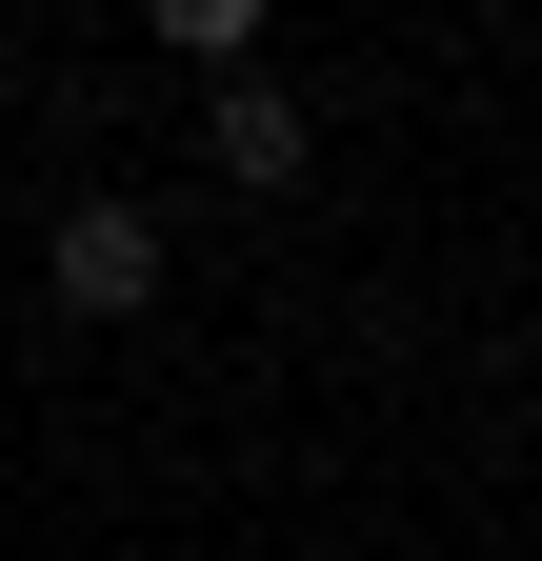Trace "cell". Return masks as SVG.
I'll list each match as a JSON object with an SVG mask.
<instances>
[{
    "mask_svg": "<svg viewBox=\"0 0 542 561\" xmlns=\"http://www.w3.org/2000/svg\"><path fill=\"white\" fill-rule=\"evenodd\" d=\"M201 161H222L241 201H282V181H302V101H282V81H261V60H241V81L201 101Z\"/></svg>",
    "mask_w": 542,
    "mask_h": 561,
    "instance_id": "obj_2",
    "label": "cell"
},
{
    "mask_svg": "<svg viewBox=\"0 0 542 561\" xmlns=\"http://www.w3.org/2000/svg\"><path fill=\"white\" fill-rule=\"evenodd\" d=\"M142 21L201 60V81H241V60H261V0H142Z\"/></svg>",
    "mask_w": 542,
    "mask_h": 561,
    "instance_id": "obj_3",
    "label": "cell"
},
{
    "mask_svg": "<svg viewBox=\"0 0 542 561\" xmlns=\"http://www.w3.org/2000/svg\"><path fill=\"white\" fill-rule=\"evenodd\" d=\"M41 280H60L81 321H142V301H161V221H142V201H81V221L41 241Z\"/></svg>",
    "mask_w": 542,
    "mask_h": 561,
    "instance_id": "obj_1",
    "label": "cell"
}]
</instances>
